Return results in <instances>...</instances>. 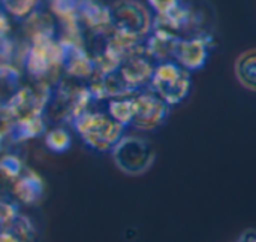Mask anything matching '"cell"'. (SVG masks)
Returning a JSON list of instances; mask_svg holds the SVG:
<instances>
[{"mask_svg":"<svg viewBox=\"0 0 256 242\" xmlns=\"http://www.w3.org/2000/svg\"><path fill=\"white\" fill-rule=\"evenodd\" d=\"M110 24L116 31L141 37L150 30V15L147 9L134 0H120L110 9Z\"/></svg>","mask_w":256,"mask_h":242,"instance_id":"1","label":"cell"},{"mask_svg":"<svg viewBox=\"0 0 256 242\" xmlns=\"http://www.w3.org/2000/svg\"><path fill=\"white\" fill-rule=\"evenodd\" d=\"M114 159L122 171L128 174H141L150 166V148L140 141L122 142L114 153Z\"/></svg>","mask_w":256,"mask_h":242,"instance_id":"2","label":"cell"},{"mask_svg":"<svg viewBox=\"0 0 256 242\" xmlns=\"http://www.w3.org/2000/svg\"><path fill=\"white\" fill-rule=\"evenodd\" d=\"M174 51H176L177 57L183 61V64L190 66V67H196V66L202 64V61L206 58V46L198 39L177 42L174 46Z\"/></svg>","mask_w":256,"mask_h":242,"instance_id":"3","label":"cell"},{"mask_svg":"<svg viewBox=\"0 0 256 242\" xmlns=\"http://www.w3.org/2000/svg\"><path fill=\"white\" fill-rule=\"evenodd\" d=\"M236 72L240 81L249 87L250 90L255 88V51L249 49L242 54L236 64Z\"/></svg>","mask_w":256,"mask_h":242,"instance_id":"4","label":"cell"},{"mask_svg":"<svg viewBox=\"0 0 256 242\" xmlns=\"http://www.w3.org/2000/svg\"><path fill=\"white\" fill-rule=\"evenodd\" d=\"M4 6L9 12H12L16 16H24L30 13L33 6L36 4V0H3Z\"/></svg>","mask_w":256,"mask_h":242,"instance_id":"5","label":"cell"},{"mask_svg":"<svg viewBox=\"0 0 256 242\" xmlns=\"http://www.w3.org/2000/svg\"><path fill=\"white\" fill-rule=\"evenodd\" d=\"M68 144H69V138L66 136V133H52L48 138V145L56 151L64 150Z\"/></svg>","mask_w":256,"mask_h":242,"instance_id":"6","label":"cell"},{"mask_svg":"<svg viewBox=\"0 0 256 242\" xmlns=\"http://www.w3.org/2000/svg\"><path fill=\"white\" fill-rule=\"evenodd\" d=\"M150 4L159 13H165V12L171 10L174 6H177L178 4V0H150Z\"/></svg>","mask_w":256,"mask_h":242,"instance_id":"7","label":"cell"},{"mask_svg":"<svg viewBox=\"0 0 256 242\" xmlns=\"http://www.w3.org/2000/svg\"><path fill=\"white\" fill-rule=\"evenodd\" d=\"M0 242H18V241H16L12 235H9V234H4V232H3V234L0 235Z\"/></svg>","mask_w":256,"mask_h":242,"instance_id":"8","label":"cell"},{"mask_svg":"<svg viewBox=\"0 0 256 242\" xmlns=\"http://www.w3.org/2000/svg\"><path fill=\"white\" fill-rule=\"evenodd\" d=\"M240 242H242V241H240Z\"/></svg>","mask_w":256,"mask_h":242,"instance_id":"9","label":"cell"}]
</instances>
